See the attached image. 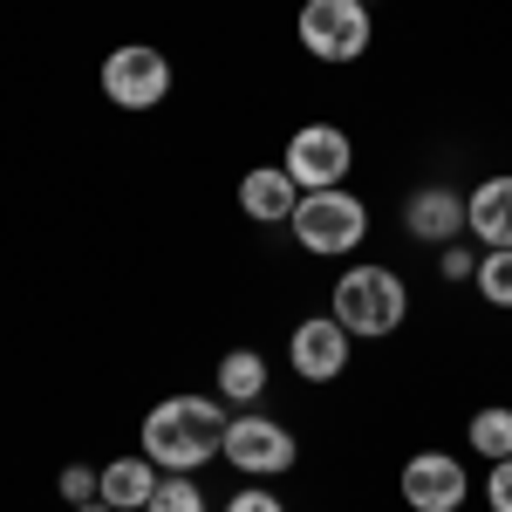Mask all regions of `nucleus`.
Returning <instances> with one entry per match:
<instances>
[{
  "label": "nucleus",
  "instance_id": "nucleus-1",
  "mask_svg": "<svg viewBox=\"0 0 512 512\" xmlns=\"http://www.w3.org/2000/svg\"><path fill=\"white\" fill-rule=\"evenodd\" d=\"M226 410L212 396H164L144 417V458L158 472H198L212 458H226Z\"/></svg>",
  "mask_w": 512,
  "mask_h": 512
},
{
  "label": "nucleus",
  "instance_id": "nucleus-2",
  "mask_svg": "<svg viewBox=\"0 0 512 512\" xmlns=\"http://www.w3.org/2000/svg\"><path fill=\"white\" fill-rule=\"evenodd\" d=\"M410 315V287L390 274V267H349L335 280V321L349 335H390Z\"/></svg>",
  "mask_w": 512,
  "mask_h": 512
},
{
  "label": "nucleus",
  "instance_id": "nucleus-3",
  "mask_svg": "<svg viewBox=\"0 0 512 512\" xmlns=\"http://www.w3.org/2000/svg\"><path fill=\"white\" fill-rule=\"evenodd\" d=\"M369 233V205L342 185H328V192H301L294 205V239L308 246V253H355Z\"/></svg>",
  "mask_w": 512,
  "mask_h": 512
},
{
  "label": "nucleus",
  "instance_id": "nucleus-4",
  "mask_svg": "<svg viewBox=\"0 0 512 512\" xmlns=\"http://www.w3.org/2000/svg\"><path fill=\"white\" fill-rule=\"evenodd\" d=\"M103 96L117 110H158L164 96H171V62H164L158 48H144V41H123L117 55L103 62Z\"/></svg>",
  "mask_w": 512,
  "mask_h": 512
},
{
  "label": "nucleus",
  "instance_id": "nucleus-5",
  "mask_svg": "<svg viewBox=\"0 0 512 512\" xmlns=\"http://www.w3.org/2000/svg\"><path fill=\"white\" fill-rule=\"evenodd\" d=\"M301 41L315 62H355L369 48V7L362 0H308L301 7Z\"/></svg>",
  "mask_w": 512,
  "mask_h": 512
},
{
  "label": "nucleus",
  "instance_id": "nucleus-6",
  "mask_svg": "<svg viewBox=\"0 0 512 512\" xmlns=\"http://www.w3.org/2000/svg\"><path fill=\"white\" fill-rule=\"evenodd\" d=\"M355 164V144L335 130V123H308V130H294V144H287V178L301 185V192H328V185H342Z\"/></svg>",
  "mask_w": 512,
  "mask_h": 512
},
{
  "label": "nucleus",
  "instance_id": "nucleus-7",
  "mask_svg": "<svg viewBox=\"0 0 512 512\" xmlns=\"http://www.w3.org/2000/svg\"><path fill=\"white\" fill-rule=\"evenodd\" d=\"M226 458L253 478L294 472V431L274 424V417H233V424H226Z\"/></svg>",
  "mask_w": 512,
  "mask_h": 512
},
{
  "label": "nucleus",
  "instance_id": "nucleus-8",
  "mask_svg": "<svg viewBox=\"0 0 512 512\" xmlns=\"http://www.w3.org/2000/svg\"><path fill=\"white\" fill-rule=\"evenodd\" d=\"M287 362H294V376H308V383H335V376L349 369V328L335 315L301 321V328L287 335Z\"/></svg>",
  "mask_w": 512,
  "mask_h": 512
},
{
  "label": "nucleus",
  "instance_id": "nucleus-9",
  "mask_svg": "<svg viewBox=\"0 0 512 512\" xmlns=\"http://www.w3.org/2000/svg\"><path fill=\"white\" fill-rule=\"evenodd\" d=\"M403 499L417 512H458L465 506V465L444 458V451H417L403 465Z\"/></svg>",
  "mask_w": 512,
  "mask_h": 512
},
{
  "label": "nucleus",
  "instance_id": "nucleus-10",
  "mask_svg": "<svg viewBox=\"0 0 512 512\" xmlns=\"http://www.w3.org/2000/svg\"><path fill=\"white\" fill-rule=\"evenodd\" d=\"M239 205H246V219H260V226H274V219H294V205H301V185L287 178V171H246L239 178Z\"/></svg>",
  "mask_w": 512,
  "mask_h": 512
},
{
  "label": "nucleus",
  "instance_id": "nucleus-11",
  "mask_svg": "<svg viewBox=\"0 0 512 512\" xmlns=\"http://www.w3.org/2000/svg\"><path fill=\"white\" fill-rule=\"evenodd\" d=\"M465 226H472L485 246H512V178H485V185L465 198Z\"/></svg>",
  "mask_w": 512,
  "mask_h": 512
},
{
  "label": "nucleus",
  "instance_id": "nucleus-12",
  "mask_svg": "<svg viewBox=\"0 0 512 512\" xmlns=\"http://www.w3.org/2000/svg\"><path fill=\"white\" fill-rule=\"evenodd\" d=\"M403 226L417 239H458V226H465V198L444 192V185H424V192L403 205Z\"/></svg>",
  "mask_w": 512,
  "mask_h": 512
},
{
  "label": "nucleus",
  "instance_id": "nucleus-13",
  "mask_svg": "<svg viewBox=\"0 0 512 512\" xmlns=\"http://www.w3.org/2000/svg\"><path fill=\"white\" fill-rule=\"evenodd\" d=\"M151 492H158V465L151 458H117V465H103V492L96 499L117 512H144Z\"/></svg>",
  "mask_w": 512,
  "mask_h": 512
},
{
  "label": "nucleus",
  "instance_id": "nucleus-14",
  "mask_svg": "<svg viewBox=\"0 0 512 512\" xmlns=\"http://www.w3.org/2000/svg\"><path fill=\"white\" fill-rule=\"evenodd\" d=\"M219 390L233 396V403H253V396L267 390V362L253 349H233L226 362H219Z\"/></svg>",
  "mask_w": 512,
  "mask_h": 512
},
{
  "label": "nucleus",
  "instance_id": "nucleus-15",
  "mask_svg": "<svg viewBox=\"0 0 512 512\" xmlns=\"http://www.w3.org/2000/svg\"><path fill=\"white\" fill-rule=\"evenodd\" d=\"M472 451H478V458H492V465L512 458V410H506V403H485V410L472 417Z\"/></svg>",
  "mask_w": 512,
  "mask_h": 512
},
{
  "label": "nucleus",
  "instance_id": "nucleus-16",
  "mask_svg": "<svg viewBox=\"0 0 512 512\" xmlns=\"http://www.w3.org/2000/svg\"><path fill=\"white\" fill-rule=\"evenodd\" d=\"M472 280H478V294H485L492 308H512V246H485Z\"/></svg>",
  "mask_w": 512,
  "mask_h": 512
},
{
  "label": "nucleus",
  "instance_id": "nucleus-17",
  "mask_svg": "<svg viewBox=\"0 0 512 512\" xmlns=\"http://www.w3.org/2000/svg\"><path fill=\"white\" fill-rule=\"evenodd\" d=\"M144 512H205V492H198L185 472H171V478H158V492H151Z\"/></svg>",
  "mask_w": 512,
  "mask_h": 512
},
{
  "label": "nucleus",
  "instance_id": "nucleus-18",
  "mask_svg": "<svg viewBox=\"0 0 512 512\" xmlns=\"http://www.w3.org/2000/svg\"><path fill=\"white\" fill-rule=\"evenodd\" d=\"M96 492H103V472H89V465H69V472H62V499H69V506H89Z\"/></svg>",
  "mask_w": 512,
  "mask_h": 512
},
{
  "label": "nucleus",
  "instance_id": "nucleus-19",
  "mask_svg": "<svg viewBox=\"0 0 512 512\" xmlns=\"http://www.w3.org/2000/svg\"><path fill=\"white\" fill-rule=\"evenodd\" d=\"M485 499H492V512H512V458H499V465H492V478H485Z\"/></svg>",
  "mask_w": 512,
  "mask_h": 512
},
{
  "label": "nucleus",
  "instance_id": "nucleus-20",
  "mask_svg": "<svg viewBox=\"0 0 512 512\" xmlns=\"http://www.w3.org/2000/svg\"><path fill=\"white\" fill-rule=\"evenodd\" d=\"M437 274H444V280H465V274H478V253H465V246H444Z\"/></svg>",
  "mask_w": 512,
  "mask_h": 512
},
{
  "label": "nucleus",
  "instance_id": "nucleus-21",
  "mask_svg": "<svg viewBox=\"0 0 512 512\" xmlns=\"http://www.w3.org/2000/svg\"><path fill=\"white\" fill-rule=\"evenodd\" d=\"M226 512H287V506H280L274 492H239V499H233Z\"/></svg>",
  "mask_w": 512,
  "mask_h": 512
},
{
  "label": "nucleus",
  "instance_id": "nucleus-22",
  "mask_svg": "<svg viewBox=\"0 0 512 512\" xmlns=\"http://www.w3.org/2000/svg\"><path fill=\"white\" fill-rule=\"evenodd\" d=\"M69 512H117V506H103V499H89V506H69Z\"/></svg>",
  "mask_w": 512,
  "mask_h": 512
},
{
  "label": "nucleus",
  "instance_id": "nucleus-23",
  "mask_svg": "<svg viewBox=\"0 0 512 512\" xmlns=\"http://www.w3.org/2000/svg\"><path fill=\"white\" fill-rule=\"evenodd\" d=\"M362 7H369V0H362Z\"/></svg>",
  "mask_w": 512,
  "mask_h": 512
}]
</instances>
